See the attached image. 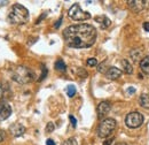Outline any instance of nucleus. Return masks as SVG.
Listing matches in <instances>:
<instances>
[{
    "label": "nucleus",
    "mask_w": 149,
    "mask_h": 145,
    "mask_svg": "<svg viewBox=\"0 0 149 145\" xmlns=\"http://www.w3.org/2000/svg\"><path fill=\"white\" fill-rule=\"evenodd\" d=\"M97 37L96 29L87 23L74 24L63 30L65 44L72 49H87L93 46Z\"/></svg>",
    "instance_id": "f257e3e1"
},
{
    "label": "nucleus",
    "mask_w": 149,
    "mask_h": 145,
    "mask_svg": "<svg viewBox=\"0 0 149 145\" xmlns=\"http://www.w3.org/2000/svg\"><path fill=\"white\" fill-rule=\"evenodd\" d=\"M12 78L14 82L19 84H29L35 81L36 74L32 69L25 66H17L12 72Z\"/></svg>",
    "instance_id": "f03ea898"
},
{
    "label": "nucleus",
    "mask_w": 149,
    "mask_h": 145,
    "mask_svg": "<svg viewBox=\"0 0 149 145\" xmlns=\"http://www.w3.org/2000/svg\"><path fill=\"white\" fill-rule=\"evenodd\" d=\"M7 20L12 24H25L29 21V11L21 4H15L13 5Z\"/></svg>",
    "instance_id": "7ed1b4c3"
},
{
    "label": "nucleus",
    "mask_w": 149,
    "mask_h": 145,
    "mask_svg": "<svg viewBox=\"0 0 149 145\" xmlns=\"http://www.w3.org/2000/svg\"><path fill=\"white\" fill-rule=\"evenodd\" d=\"M116 120L111 119V118H108V119H104L103 121H101V123L97 127V136L101 137V138H107L113 132V130L116 129Z\"/></svg>",
    "instance_id": "20e7f679"
},
{
    "label": "nucleus",
    "mask_w": 149,
    "mask_h": 145,
    "mask_svg": "<svg viewBox=\"0 0 149 145\" xmlns=\"http://www.w3.org/2000/svg\"><path fill=\"white\" fill-rule=\"evenodd\" d=\"M68 15L74 21H86L91 18V14L88 12H84L78 4H74L70 7V9L68 11Z\"/></svg>",
    "instance_id": "39448f33"
},
{
    "label": "nucleus",
    "mask_w": 149,
    "mask_h": 145,
    "mask_svg": "<svg viewBox=\"0 0 149 145\" xmlns=\"http://www.w3.org/2000/svg\"><path fill=\"white\" fill-rule=\"evenodd\" d=\"M143 120H145V118L140 112H131L126 115L125 125L131 129H135L143 123Z\"/></svg>",
    "instance_id": "423d86ee"
},
{
    "label": "nucleus",
    "mask_w": 149,
    "mask_h": 145,
    "mask_svg": "<svg viewBox=\"0 0 149 145\" xmlns=\"http://www.w3.org/2000/svg\"><path fill=\"white\" fill-rule=\"evenodd\" d=\"M12 114V107L7 101H0V121L7 120Z\"/></svg>",
    "instance_id": "0eeeda50"
},
{
    "label": "nucleus",
    "mask_w": 149,
    "mask_h": 145,
    "mask_svg": "<svg viewBox=\"0 0 149 145\" xmlns=\"http://www.w3.org/2000/svg\"><path fill=\"white\" fill-rule=\"evenodd\" d=\"M127 5L130 7V9L134 13H139L142 9H145L146 7V1L143 0H129Z\"/></svg>",
    "instance_id": "6e6552de"
},
{
    "label": "nucleus",
    "mask_w": 149,
    "mask_h": 145,
    "mask_svg": "<svg viewBox=\"0 0 149 145\" xmlns=\"http://www.w3.org/2000/svg\"><path fill=\"white\" fill-rule=\"evenodd\" d=\"M111 109V104L109 101H101L97 106V116L99 119L104 118Z\"/></svg>",
    "instance_id": "1a4fd4ad"
},
{
    "label": "nucleus",
    "mask_w": 149,
    "mask_h": 145,
    "mask_svg": "<svg viewBox=\"0 0 149 145\" xmlns=\"http://www.w3.org/2000/svg\"><path fill=\"white\" fill-rule=\"evenodd\" d=\"M25 130H26L25 127H24L23 125H21V123H14L13 126L9 127V131H10V134H12L14 137H19V136L24 135Z\"/></svg>",
    "instance_id": "9d476101"
},
{
    "label": "nucleus",
    "mask_w": 149,
    "mask_h": 145,
    "mask_svg": "<svg viewBox=\"0 0 149 145\" xmlns=\"http://www.w3.org/2000/svg\"><path fill=\"white\" fill-rule=\"evenodd\" d=\"M95 22H97L101 27V29H107L108 27H110L111 24V21L107 18L106 15H99V16H95Z\"/></svg>",
    "instance_id": "9b49d317"
},
{
    "label": "nucleus",
    "mask_w": 149,
    "mask_h": 145,
    "mask_svg": "<svg viewBox=\"0 0 149 145\" xmlns=\"http://www.w3.org/2000/svg\"><path fill=\"white\" fill-rule=\"evenodd\" d=\"M120 75H122V70L118 69L117 67H110L106 72V76L109 80H117L120 77Z\"/></svg>",
    "instance_id": "f8f14e48"
},
{
    "label": "nucleus",
    "mask_w": 149,
    "mask_h": 145,
    "mask_svg": "<svg viewBox=\"0 0 149 145\" xmlns=\"http://www.w3.org/2000/svg\"><path fill=\"white\" fill-rule=\"evenodd\" d=\"M140 69L146 75H149V55L145 56L140 61Z\"/></svg>",
    "instance_id": "ddd939ff"
},
{
    "label": "nucleus",
    "mask_w": 149,
    "mask_h": 145,
    "mask_svg": "<svg viewBox=\"0 0 149 145\" xmlns=\"http://www.w3.org/2000/svg\"><path fill=\"white\" fill-rule=\"evenodd\" d=\"M120 63H122V67H123L124 72H126V74H129V75H130V74L133 72V67H132V65H131L126 59H123V60L120 61Z\"/></svg>",
    "instance_id": "4468645a"
},
{
    "label": "nucleus",
    "mask_w": 149,
    "mask_h": 145,
    "mask_svg": "<svg viewBox=\"0 0 149 145\" xmlns=\"http://www.w3.org/2000/svg\"><path fill=\"white\" fill-rule=\"evenodd\" d=\"M139 103H140V105H141L143 108H149V94L148 93L141 94V97H140V99H139Z\"/></svg>",
    "instance_id": "2eb2a0df"
},
{
    "label": "nucleus",
    "mask_w": 149,
    "mask_h": 145,
    "mask_svg": "<svg viewBox=\"0 0 149 145\" xmlns=\"http://www.w3.org/2000/svg\"><path fill=\"white\" fill-rule=\"evenodd\" d=\"M54 67H55L56 70H58V72H64L65 70H67V65H65V62H64L62 59H58V60L56 61L55 65H54Z\"/></svg>",
    "instance_id": "dca6fc26"
},
{
    "label": "nucleus",
    "mask_w": 149,
    "mask_h": 145,
    "mask_svg": "<svg viewBox=\"0 0 149 145\" xmlns=\"http://www.w3.org/2000/svg\"><path fill=\"white\" fill-rule=\"evenodd\" d=\"M9 91V85L2 81H0V99L6 96V93Z\"/></svg>",
    "instance_id": "f3484780"
},
{
    "label": "nucleus",
    "mask_w": 149,
    "mask_h": 145,
    "mask_svg": "<svg viewBox=\"0 0 149 145\" xmlns=\"http://www.w3.org/2000/svg\"><path fill=\"white\" fill-rule=\"evenodd\" d=\"M141 54H142V51H140V50H132V51H131V58H132L134 61L140 60Z\"/></svg>",
    "instance_id": "a211bd4d"
},
{
    "label": "nucleus",
    "mask_w": 149,
    "mask_h": 145,
    "mask_svg": "<svg viewBox=\"0 0 149 145\" xmlns=\"http://www.w3.org/2000/svg\"><path fill=\"white\" fill-rule=\"evenodd\" d=\"M67 94H68V97H74V94H76V88H74V85H69V87H67Z\"/></svg>",
    "instance_id": "6ab92c4d"
},
{
    "label": "nucleus",
    "mask_w": 149,
    "mask_h": 145,
    "mask_svg": "<svg viewBox=\"0 0 149 145\" xmlns=\"http://www.w3.org/2000/svg\"><path fill=\"white\" fill-rule=\"evenodd\" d=\"M77 75H78L80 78H86V77H87V72H86L84 68H78Z\"/></svg>",
    "instance_id": "aec40b11"
},
{
    "label": "nucleus",
    "mask_w": 149,
    "mask_h": 145,
    "mask_svg": "<svg viewBox=\"0 0 149 145\" xmlns=\"http://www.w3.org/2000/svg\"><path fill=\"white\" fill-rule=\"evenodd\" d=\"M63 145H78V143H77V139L74 137H70L63 143Z\"/></svg>",
    "instance_id": "412c9836"
},
{
    "label": "nucleus",
    "mask_w": 149,
    "mask_h": 145,
    "mask_svg": "<svg viewBox=\"0 0 149 145\" xmlns=\"http://www.w3.org/2000/svg\"><path fill=\"white\" fill-rule=\"evenodd\" d=\"M46 76H47V68H46L45 66H42V74H41V75H40V77L38 78V82L44 81V80L46 78Z\"/></svg>",
    "instance_id": "4be33fe9"
},
{
    "label": "nucleus",
    "mask_w": 149,
    "mask_h": 145,
    "mask_svg": "<svg viewBox=\"0 0 149 145\" xmlns=\"http://www.w3.org/2000/svg\"><path fill=\"white\" fill-rule=\"evenodd\" d=\"M54 129H55L54 123H53V122H48V123H47V126H46L45 131H46V132H53V131H54Z\"/></svg>",
    "instance_id": "5701e85b"
},
{
    "label": "nucleus",
    "mask_w": 149,
    "mask_h": 145,
    "mask_svg": "<svg viewBox=\"0 0 149 145\" xmlns=\"http://www.w3.org/2000/svg\"><path fill=\"white\" fill-rule=\"evenodd\" d=\"M87 65H88L90 67H95V66H97V60H96L95 58H90V59L87 60Z\"/></svg>",
    "instance_id": "b1692460"
},
{
    "label": "nucleus",
    "mask_w": 149,
    "mask_h": 145,
    "mask_svg": "<svg viewBox=\"0 0 149 145\" xmlns=\"http://www.w3.org/2000/svg\"><path fill=\"white\" fill-rule=\"evenodd\" d=\"M5 139H6V131L0 129V143H1L2 141H5Z\"/></svg>",
    "instance_id": "393cba45"
},
{
    "label": "nucleus",
    "mask_w": 149,
    "mask_h": 145,
    "mask_svg": "<svg viewBox=\"0 0 149 145\" xmlns=\"http://www.w3.org/2000/svg\"><path fill=\"white\" fill-rule=\"evenodd\" d=\"M69 120H70V122L72 123V127H74V128L77 126V120L74 119V115H69Z\"/></svg>",
    "instance_id": "a878e982"
},
{
    "label": "nucleus",
    "mask_w": 149,
    "mask_h": 145,
    "mask_svg": "<svg viewBox=\"0 0 149 145\" xmlns=\"http://www.w3.org/2000/svg\"><path fill=\"white\" fill-rule=\"evenodd\" d=\"M46 16H47V13H44V14H42V15H41V16H40V18H39L37 21H36V24H39V23H40V22H41L44 18H46Z\"/></svg>",
    "instance_id": "bb28decb"
},
{
    "label": "nucleus",
    "mask_w": 149,
    "mask_h": 145,
    "mask_svg": "<svg viewBox=\"0 0 149 145\" xmlns=\"http://www.w3.org/2000/svg\"><path fill=\"white\" fill-rule=\"evenodd\" d=\"M62 20H63V18H58V20H57V21H56L55 25H54V28H55V29H57V28H58V27L61 25V23H62Z\"/></svg>",
    "instance_id": "cd10ccee"
},
{
    "label": "nucleus",
    "mask_w": 149,
    "mask_h": 145,
    "mask_svg": "<svg viewBox=\"0 0 149 145\" xmlns=\"http://www.w3.org/2000/svg\"><path fill=\"white\" fill-rule=\"evenodd\" d=\"M113 142V138H109V139H107V141H104V143H103V145H110Z\"/></svg>",
    "instance_id": "c85d7f7f"
},
{
    "label": "nucleus",
    "mask_w": 149,
    "mask_h": 145,
    "mask_svg": "<svg viewBox=\"0 0 149 145\" xmlns=\"http://www.w3.org/2000/svg\"><path fill=\"white\" fill-rule=\"evenodd\" d=\"M142 27H143V29H145L146 31H148V32H149V22H145Z\"/></svg>",
    "instance_id": "c756f323"
},
{
    "label": "nucleus",
    "mask_w": 149,
    "mask_h": 145,
    "mask_svg": "<svg viewBox=\"0 0 149 145\" xmlns=\"http://www.w3.org/2000/svg\"><path fill=\"white\" fill-rule=\"evenodd\" d=\"M127 92H129L130 94H133V93L135 92V88H133V87H130V88L127 89Z\"/></svg>",
    "instance_id": "7c9ffc66"
},
{
    "label": "nucleus",
    "mask_w": 149,
    "mask_h": 145,
    "mask_svg": "<svg viewBox=\"0 0 149 145\" xmlns=\"http://www.w3.org/2000/svg\"><path fill=\"white\" fill-rule=\"evenodd\" d=\"M46 144L47 145H56L53 139H47V141H46Z\"/></svg>",
    "instance_id": "2f4dec72"
},
{
    "label": "nucleus",
    "mask_w": 149,
    "mask_h": 145,
    "mask_svg": "<svg viewBox=\"0 0 149 145\" xmlns=\"http://www.w3.org/2000/svg\"><path fill=\"white\" fill-rule=\"evenodd\" d=\"M115 145H129V144H126V143H123V142H120V143H116Z\"/></svg>",
    "instance_id": "473e14b6"
}]
</instances>
